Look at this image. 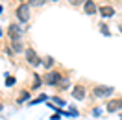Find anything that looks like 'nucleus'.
Here are the masks:
<instances>
[{
	"label": "nucleus",
	"instance_id": "nucleus-25",
	"mask_svg": "<svg viewBox=\"0 0 122 120\" xmlns=\"http://www.w3.org/2000/svg\"><path fill=\"white\" fill-rule=\"evenodd\" d=\"M52 2H57V0H52Z\"/></svg>",
	"mask_w": 122,
	"mask_h": 120
},
{
	"label": "nucleus",
	"instance_id": "nucleus-5",
	"mask_svg": "<svg viewBox=\"0 0 122 120\" xmlns=\"http://www.w3.org/2000/svg\"><path fill=\"white\" fill-rule=\"evenodd\" d=\"M8 35L11 41H20V35H22V28L19 26L17 22L13 24H9V28H8Z\"/></svg>",
	"mask_w": 122,
	"mask_h": 120
},
{
	"label": "nucleus",
	"instance_id": "nucleus-19",
	"mask_svg": "<svg viewBox=\"0 0 122 120\" xmlns=\"http://www.w3.org/2000/svg\"><path fill=\"white\" fill-rule=\"evenodd\" d=\"M69 4L70 6H83L85 0H69Z\"/></svg>",
	"mask_w": 122,
	"mask_h": 120
},
{
	"label": "nucleus",
	"instance_id": "nucleus-12",
	"mask_svg": "<svg viewBox=\"0 0 122 120\" xmlns=\"http://www.w3.org/2000/svg\"><path fill=\"white\" fill-rule=\"evenodd\" d=\"M54 63H56V61H54V57H52V55H46L45 59H43V65H45V68H46V70H50V68L54 67Z\"/></svg>",
	"mask_w": 122,
	"mask_h": 120
},
{
	"label": "nucleus",
	"instance_id": "nucleus-13",
	"mask_svg": "<svg viewBox=\"0 0 122 120\" xmlns=\"http://www.w3.org/2000/svg\"><path fill=\"white\" fill-rule=\"evenodd\" d=\"M69 85H70V80H69V76H65V78H63V80L59 81V85H57V89L65 90V89H69Z\"/></svg>",
	"mask_w": 122,
	"mask_h": 120
},
{
	"label": "nucleus",
	"instance_id": "nucleus-15",
	"mask_svg": "<svg viewBox=\"0 0 122 120\" xmlns=\"http://www.w3.org/2000/svg\"><path fill=\"white\" fill-rule=\"evenodd\" d=\"M45 2H48V0H30L28 6H31V8H39V6H43Z\"/></svg>",
	"mask_w": 122,
	"mask_h": 120
},
{
	"label": "nucleus",
	"instance_id": "nucleus-11",
	"mask_svg": "<svg viewBox=\"0 0 122 120\" xmlns=\"http://www.w3.org/2000/svg\"><path fill=\"white\" fill-rule=\"evenodd\" d=\"M41 85H43V80H41V76H39V74H33V85H31V90L41 89Z\"/></svg>",
	"mask_w": 122,
	"mask_h": 120
},
{
	"label": "nucleus",
	"instance_id": "nucleus-14",
	"mask_svg": "<svg viewBox=\"0 0 122 120\" xmlns=\"http://www.w3.org/2000/svg\"><path fill=\"white\" fill-rule=\"evenodd\" d=\"M46 100H48L46 94H39L35 100H30V104H28V105H35V104H41V102H46Z\"/></svg>",
	"mask_w": 122,
	"mask_h": 120
},
{
	"label": "nucleus",
	"instance_id": "nucleus-22",
	"mask_svg": "<svg viewBox=\"0 0 122 120\" xmlns=\"http://www.w3.org/2000/svg\"><path fill=\"white\" fill-rule=\"evenodd\" d=\"M118 31H120V33H122V22L118 24Z\"/></svg>",
	"mask_w": 122,
	"mask_h": 120
},
{
	"label": "nucleus",
	"instance_id": "nucleus-17",
	"mask_svg": "<svg viewBox=\"0 0 122 120\" xmlns=\"http://www.w3.org/2000/svg\"><path fill=\"white\" fill-rule=\"evenodd\" d=\"M100 31H102V33H104V35H107V37H109V35H111V33H109V28H107L106 24H100Z\"/></svg>",
	"mask_w": 122,
	"mask_h": 120
},
{
	"label": "nucleus",
	"instance_id": "nucleus-10",
	"mask_svg": "<svg viewBox=\"0 0 122 120\" xmlns=\"http://www.w3.org/2000/svg\"><path fill=\"white\" fill-rule=\"evenodd\" d=\"M24 50H26V48H24V45L20 41H11V52L20 54V52H24Z\"/></svg>",
	"mask_w": 122,
	"mask_h": 120
},
{
	"label": "nucleus",
	"instance_id": "nucleus-4",
	"mask_svg": "<svg viewBox=\"0 0 122 120\" xmlns=\"http://www.w3.org/2000/svg\"><path fill=\"white\" fill-rule=\"evenodd\" d=\"M24 55H26L28 65H31V67H39V65H43V59L37 55V52H35L33 48H26V50H24Z\"/></svg>",
	"mask_w": 122,
	"mask_h": 120
},
{
	"label": "nucleus",
	"instance_id": "nucleus-9",
	"mask_svg": "<svg viewBox=\"0 0 122 120\" xmlns=\"http://www.w3.org/2000/svg\"><path fill=\"white\" fill-rule=\"evenodd\" d=\"M98 13L104 17V19H111V17H115V8L113 6H100Z\"/></svg>",
	"mask_w": 122,
	"mask_h": 120
},
{
	"label": "nucleus",
	"instance_id": "nucleus-16",
	"mask_svg": "<svg viewBox=\"0 0 122 120\" xmlns=\"http://www.w3.org/2000/svg\"><path fill=\"white\" fill-rule=\"evenodd\" d=\"M28 98H30V92H28V90H24L22 94H20V98H19V100H17V102H19V104H22V102H26V100H28Z\"/></svg>",
	"mask_w": 122,
	"mask_h": 120
},
{
	"label": "nucleus",
	"instance_id": "nucleus-8",
	"mask_svg": "<svg viewBox=\"0 0 122 120\" xmlns=\"http://www.w3.org/2000/svg\"><path fill=\"white\" fill-rule=\"evenodd\" d=\"M83 11L87 13V15H96L98 13V6L92 2V0H85V4H83Z\"/></svg>",
	"mask_w": 122,
	"mask_h": 120
},
{
	"label": "nucleus",
	"instance_id": "nucleus-20",
	"mask_svg": "<svg viewBox=\"0 0 122 120\" xmlns=\"http://www.w3.org/2000/svg\"><path fill=\"white\" fill-rule=\"evenodd\" d=\"M6 85H8V87H11V85H15V78H13V76H9L8 80H6Z\"/></svg>",
	"mask_w": 122,
	"mask_h": 120
},
{
	"label": "nucleus",
	"instance_id": "nucleus-2",
	"mask_svg": "<svg viewBox=\"0 0 122 120\" xmlns=\"http://www.w3.org/2000/svg\"><path fill=\"white\" fill-rule=\"evenodd\" d=\"M15 17H17V20L20 24H26L28 20H30V6L24 2V4H20V6H17L15 9Z\"/></svg>",
	"mask_w": 122,
	"mask_h": 120
},
{
	"label": "nucleus",
	"instance_id": "nucleus-1",
	"mask_svg": "<svg viewBox=\"0 0 122 120\" xmlns=\"http://www.w3.org/2000/svg\"><path fill=\"white\" fill-rule=\"evenodd\" d=\"M63 78H65V76L61 74V72H57V70H48L45 74V78H43V83H45V85H50V87H57Z\"/></svg>",
	"mask_w": 122,
	"mask_h": 120
},
{
	"label": "nucleus",
	"instance_id": "nucleus-24",
	"mask_svg": "<svg viewBox=\"0 0 122 120\" xmlns=\"http://www.w3.org/2000/svg\"><path fill=\"white\" fill-rule=\"evenodd\" d=\"M0 35H4V31H2V30H0Z\"/></svg>",
	"mask_w": 122,
	"mask_h": 120
},
{
	"label": "nucleus",
	"instance_id": "nucleus-3",
	"mask_svg": "<svg viewBox=\"0 0 122 120\" xmlns=\"http://www.w3.org/2000/svg\"><path fill=\"white\" fill-rule=\"evenodd\" d=\"M115 92L113 87H109V85H94L91 90V94L94 98H107V96H111Z\"/></svg>",
	"mask_w": 122,
	"mask_h": 120
},
{
	"label": "nucleus",
	"instance_id": "nucleus-18",
	"mask_svg": "<svg viewBox=\"0 0 122 120\" xmlns=\"http://www.w3.org/2000/svg\"><path fill=\"white\" fill-rule=\"evenodd\" d=\"M52 100L56 102V104H61V107H63V105H67V102H65L63 98H59V96H52Z\"/></svg>",
	"mask_w": 122,
	"mask_h": 120
},
{
	"label": "nucleus",
	"instance_id": "nucleus-23",
	"mask_svg": "<svg viewBox=\"0 0 122 120\" xmlns=\"http://www.w3.org/2000/svg\"><path fill=\"white\" fill-rule=\"evenodd\" d=\"M2 109H4V105H2V104H0V111H2Z\"/></svg>",
	"mask_w": 122,
	"mask_h": 120
},
{
	"label": "nucleus",
	"instance_id": "nucleus-7",
	"mask_svg": "<svg viewBox=\"0 0 122 120\" xmlns=\"http://www.w3.org/2000/svg\"><path fill=\"white\" fill-rule=\"evenodd\" d=\"M85 96H87V89H85V85L78 83L76 87L72 89V98H74V100H85Z\"/></svg>",
	"mask_w": 122,
	"mask_h": 120
},
{
	"label": "nucleus",
	"instance_id": "nucleus-6",
	"mask_svg": "<svg viewBox=\"0 0 122 120\" xmlns=\"http://www.w3.org/2000/svg\"><path fill=\"white\" fill-rule=\"evenodd\" d=\"M122 109V98H115V100H109L106 105L107 113H118Z\"/></svg>",
	"mask_w": 122,
	"mask_h": 120
},
{
	"label": "nucleus",
	"instance_id": "nucleus-21",
	"mask_svg": "<svg viewBox=\"0 0 122 120\" xmlns=\"http://www.w3.org/2000/svg\"><path fill=\"white\" fill-rule=\"evenodd\" d=\"M100 113H102V109H100V107H96V109H92V115H94V116H98Z\"/></svg>",
	"mask_w": 122,
	"mask_h": 120
}]
</instances>
